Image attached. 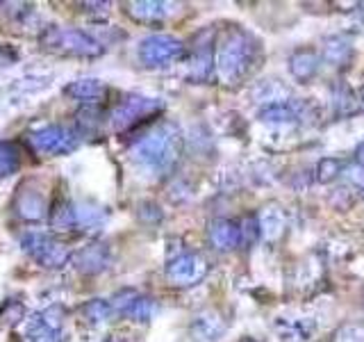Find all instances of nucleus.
<instances>
[{"label":"nucleus","instance_id":"obj_1","mask_svg":"<svg viewBox=\"0 0 364 342\" xmlns=\"http://www.w3.org/2000/svg\"><path fill=\"white\" fill-rule=\"evenodd\" d=\"M259 57V41L244 28H230L221 34L214 48L216 76L223 83L237 85L253 71Z\"/></svg>","mask_w":364,"mask_h":342},{"label":"nucleus","instance_id":"obj_2","mask_svg":"<svg viewBox=\"0 0 364 342\" xmlns=\"http://www.w3.org/2000/svg\"><path fill=\"white\" fill-rule=\"evenodd\" d=\"M182 155V133L176 123H162L144 135L132 148V160L151 176H164L173 171Z\"/></svg>","mask_w":364,"mask_h":342},{"label":"nucleus","instance_id":"obj_3","mask_svg":"<svg viewBox=\"0 0 364 342\" xmlns=\"http://www.w3.org/2000/svg\"><path fill=\"white\" fill-rule=\"evenodd\" d=\"M41 43L50 51L77 57H98L105 51L91 34L73 28H48L41 34Z\"/></svg>","mask_w":364,"mask_h":342},{"label":"nucleus","instance_id":"obj_4","mask_svg":"<svg viewBox=\"0 0 364 342\" xmlns=\"http://www.w3.org/2000/svg\"><path fill=\"white\" fill-rule=\"evenodd\" d=\"M139 60L144 66H168L185 57V43L171 34H151L139 41Z\"/></svg>","mask_w":364,"mask_h":342},{"label":"nucleus","instance_id":"obj_5","mask_svg":"<svg viewBox=\"0 0 364 342\" xmlns=\"http://www.w3.org/2000/svg\"><path fill=\"white\" fill-rule=\"evenodd\" d=\"M162 103L155 98H146V96H128L123 98L117 108L112 110V125L119 133L132 130L134 125H139L146 119H153L162 112Z\"/></svg>","mask_w":364,"mask_h":342},{"label":"nucleus","instance_id":"obj_6","mask_svg":"<svg viewBox=\"0 0 364 342\" xmlns=\"http://www.w3.org/2000/svg\"><path fill=\"white\" fill-rule=\"evenodd\" d=\"M21 242H23V249H26L39 265L48 267V269H60L71 260V251H68L62 242H55L53 237L43 235V233H30L23 237Z\"/></svg>","mask_w":364,"mask_h":342},{"label":"nucleus","instance_id":"obj_7","mask_svg":"<svg viewBox=\"0 0 364 342\" xmlns=\"http://www.w3.org/2000/svg\"><path fill=\"white\" fill-rule=\"evenodd\" d=\"M210 271V262L205 260L200 254H193V251H182L176 258L168 260L166 265V279L173 285H196L200 283Z\"/></svg>","mask_w":364,"mask_h":342},{"label":"nucleus","instance_id":"obj_8","mask_svg":"<svg viewBox=\"0 0 364 342\" xmlns=\"http://www.w3.org/2000/svg\"><path fill=\"white\" fill-rule=\"evenodd\" d=\"M28 140L39 153H48V155H66L73 153L80 146L77 133L64 128V125H46V128L32 133Z\"/></svg>","mask_w":364,"mask_h":342},{"label":"nucleus","instance_id":"obj_9","mask_svg":"<svg viewBox=\"0 0 364 342\" xmlns=\"http://www.w3.org/2000/svg\"><path fill=\"white\" fill-rule=\"evenodd\" d=\"M212 46H214L212 34L205 39V32L200 34V41L193 43L191 57H189V80H193V83H208L212 73L216 71Z\"/></svg>","mask_w":364,"mask_h":342},{"label":"nucleus","instance_id":"obj_10","mask_svg":"<svg viewBox=\"0 0 364 342\" xmlns=\"http://www.w3.org/2000/svg\"><path fill=\"white\" fill-rule=\"evenodd\" d=\"M208 239L216 251H235L244 244L242 224L235 219H214L210 224Z\"/></svg>","mask_w":364,"mask_h":342},{"label":"nucleus","instance_id":"obj_11","mask_svg":"<svg viewBox=\"0 0 364 342\" xmlns=\"http://www.w3.org/2000/svg\"><path fill=\"white\" fill-rule=\"evenodd\" d=\"M307 117V105L303 100H287V103H278V105H269V108H259L257 119L264 123H276V125H284V123H296Z\"/></svg>","mask_w":364,"mask_h":342},{"label":"nucleus","instance_id":"obj_12","mask_svg":"<svg viewBox=\"0 0 364 342\" xmlns=\"http://www.w3.org/2000/svg\"><path fill=\"white\" fill-rule=\"evenodd\" d=\"M189 331L196 342H219L225 333V319L216 311H203L193 317Z\"/></svg>","mask_w":364,"mask_h":342},{"label":"nucleus","instance_id":"obj_13","mask_svg":"<svg viewBox=\"0 0 364 342\" xmlns=\"http://www.w3.org/2000/svg\"><path fill=\"white\" fill-rule=\"evenodd\" d=\"M318 53L314 48H299L289 55V73L294 76L296 83H310V80L318 73Z\"/></svg>","mask_w":364,"mask_h":342},{"label":"nucleus","instance_id":"obj_14","mask_svg":"<svg viewBox=\"0 0 364 342\" xmlns=\"http://www.w3.org/2000/svg\"><path fill=\"white\" fill-rule=\"evenodd\" d=\"M257 224H259L262 237L269 239V242H276L278 237H282L284 228H287V212L276 203L264 205V208L257 212Z\"/></svg>","mask_w":364,"mask_h":342},{"label":"nucleus","instance_id":"obj_15","mask_svg":"<svg viewBox=\"0 0 364 342\" xmlns=\"http://www.w3.org/2000/svg\"><path fill=\"white\" fill-rule=\"evenodd\" d=\"M255 103H259V108H269V105H278V103H287L291 100V91L289 87H284L280 80L276 78H267L259 80V83L250 91Z\"/></svg>","mask_w":364,"mask_h":342},{"label":"nucleus","instance_id":"obj_16","mask_svg":"<svg viewBox=\"0 0 364 342\" xmlns=\"http://www.w3.org/2000/svg\"><path fill=\"white\" fill-rule=\"evenodd\" d=\"M75 267L85 274H100L102 269L109 267V251L105 244H89L82 251H77Z\"/></svg>","mask_w":364,"mask_h":342},{"label":"nucleus","instance_id":"obj_17","mask_svg":"<svg viewBox=\"0 0 364 342\" xmlns=\"http://www.w3.org/2000/svg\"><path fill=\"white\" fill-rule=\"evenodd\" d=\"M173 3H157V0H146V3H130L128 14L141 23H157L173 14Z\"/></svg>","mask_w":364,"mask_h":342},{"label":"nucleus","instance_id":"obj_18","mask_svg":"<svg viewBox=\"0 0 364 342\" xmlns=\"http://www.w3.org/2000/svg\"><path fill=\"white\" fill-rule=\"evenodd\" d=\"M16 214L26 222H41L46 217V201L39 192L26 190L16 199Z\"/></svg>","mask_w":364,"mask_h":342},{"label":"nucleus","instance_id":"obj_19","mask_svg":"<svg viewBox=\"0 0 364 342\" xmlns=\"http://www.w3.org/2000/svg\"><path fill=\"white\" fill-rule=\"evenodd\" d=\"M66 94L85 103H96L105 96V85L96 78H80L66 87Z\"/></svg>","mask_w":364,"mask_h":342},{"label":"nucleus","instance_id":"obj_20","mask_svg":"<svg viewBox=\"0 0 364 342\" xmlns=\"http://www.w3.org/2000/svg\"><path fill=\"white\" fill-rule=\"evenodd\" d=\"M353 55V48L350 43L339 37V34H335V37H328L323 41V60L330 64V66H346L348 60Z\"/></svg>","mask_w":364,"mask_h":342},{"label":"nucleus","instance_id":"obj_21","mask_svg":"<svg viewBox=\"0 0 364 342\" xmlns=\"http://www.w3.org/2000/svg\"><path fill=\"white\" fill-rule=\"evenodd\" d=\"M312 326L310 322H287V319H282V322H276V331L280 333L282 342H305L307 338L312 336Z\"/></svg>","mask_w":364,"mask_h":342},{"label":"nucleus","instance_id":"obj_22","mask_svg":"<svg viewBox=\"0 0 364 342\" xmlns=\"http://www.w3.org/2000/svg\"><path fill=\"white\" fill-rule=\"evenodd\" d=\"M105 224V212L96 205L77 203L75 205V226L77 228H89V231H98Z\"/></svg>","mask_w":364,"mask_h":342},{"label":"nucleus","instance_id":"obj_23","mask_svg":"<svg viewBox=\"0 0 364 342\" xmlns=\"http://www.w3.org/2000/svg\"><path fill=\"white\" fill-rule=\"evenodd\" d=\"M157 313V301L151 299V296H141V294H136L132 304L125 308V317H130L134 319V322H148V319H153Z\"/></svg>","mask_w":364,"mask_h":342},{"label":"nucleus","instance_id":"obj_24","mask_svg":"<svg viewBox=\"0 0 364 342\" xmlns=\"http://www.w3.org/2000/svg\"><path fill=\"white\" fill-rule=\"evenodd\" d=\"M21 165L18 146L11 142H0V178L11 176Z\"/></svg>","mask_w":364,"mask_h":342},{"label":"nucleus","instance_id":"obj_25","mask_svg":"<svg viewBox=\"0 0 364 342\" xmlns=\"http://www.w3.org/2000/svg\"><path fill=\"white\" fill-rule=\"evenodd\" d=\"M50 224L60 231H68V228H75V203L71 201H60L53 208L50 214Z\"/></svg>","mask_w":364,"mask_h":342},{"label":"nucleus","instance_id":"obj_26","mask_svg":"<svg viewBox=\"0 0 364 342\" xmlns=\"http://www.w3.org/2000/svg\"><path fill=\"white\" fill-rule=\"evenodd\" d=\"M112 315V304L102 299H91L82 306V317L89 324H102Z\"/></svg>","mask_w":364,"mask_h":342},{"label":"nucleus","instance_id":"obj_27","mask_svg":"<svg viewBox=\"0 0 364 342\" xmlns=\"http://www.w3.org/2000/svg\"><path fill=\"white\" fill-rule=\"evenodd\" d=\"M341 169H344L341 160H337V157H323L321 162H318V167H316V180L318 182L335 180L341 174Z\"/></svg>","mask_w":364,"mask_h":342},{"label":"nucleus","instance_id":"obj_28","mask_svg":"<svg viewBox=\"0 0 364 342\" xmlns=\"http://www.w3.org/2000/svg\"><path fill=\"white\" fill-rule=\"evenodd\" d=\"M26 315V308L18 301H7L3 308H0V322L3 324H16Z\"/></svg>","mask_w":364,"mask_h":342},{"label":"nucleus","instance_id":"obj_29","mask_svg":"<svg viewBox=\"0 0 364 342\" xmlns=\"http://www.w3.org/2000/svg\"><path fill=\"white\" fill-rule=\"evenodd\" d=\"M333 98H335V105H337V110L341 112V114H348V112H355V98H353V91L348 89V87H339L335 94H333Z\"/></svg>","mask_w":364,"mask_h":342},{"label":"nucleus","instance_id":"obj_30","mask_svg":"<svg viewBox=\"0 0 364 342\" xmlns=\"http://www.w3.org/2000/svg\"><path fill=\"white\" fill-rule=\"evenodd\" d=\"M77 123L85 130H96L100 123V110L98 108H82L77 112Z\"/></svg>","mask_w":364,"mask_h":342},{"label":"nucleus","instance_id":"obj_31","mask_svg":"<svg viewBox=\"0 0 364 342\" xmlns=\"http://www.w3.org/2000/svg\"><path fill=\"white\" fill-rule=\"evenodd\" d=\"M335 342H364V326L362 324H346L337 331Z\"/></svg>","mask_w":364,"mask_h":342},{"label":"nucleus","instance_id":"obj_32","mask_svg":"<svg viewBox=\"0 0 364 342\" xmlns=\"http://www.w3.org/2000/svg\"><path fill=\"white\" fill-rule=\"evenodd\" d=\"M346 176H348V182H350V185H355V187L364 190V167H360V165L350 167V169L346 171Z\"/></svg>","mask_w":364,"mask_h":342},{"label":"nucleus","instance_id":"obj_33","mask_svg":"<svg viewBox=\"0 0 364 342\" xmlns=\"http://www.w3.org/2000/svg\"><path fill=\"white\" fill-rule=\"evenodd\" d=\"M355 162H358L360 167H364V142H360L358 148H355Z\"/></svg>","mask_w":364,"mask_h":342},{"label":"nucleus","instance_id":"obj_34","mask_svg":"<svg viewBox=\"0 0 364 342\" xmlns=\"http://www.w3.org/2000/svg\"><path fill=\"white\" fill-rule=\"evenodd\" d=\"M360 100H362V105H364V87H362V98Z\"/></svg>","mask_w":364,"mask_h":342}]
</instances>
